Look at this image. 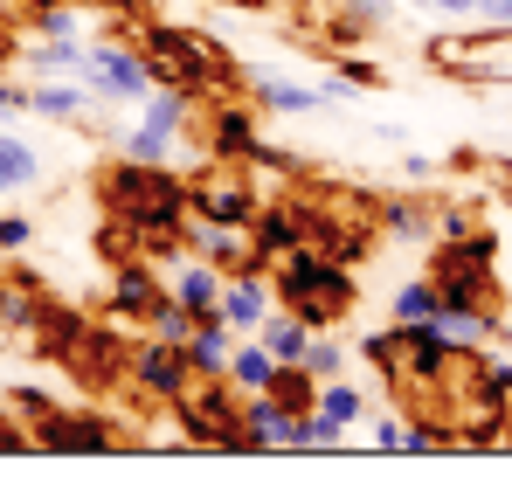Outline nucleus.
Here are the masks:
<instances>
[{
  "instance_id": "nucleus-1",
  "label": "nucleus",
  "mask_w": 512,
  "mask_h": 484,
  "mask_svg": "<svg viewBox=\"0 0 512 484\" xmlns=\"http://www.w3.org/2000/svg\"><path fill=\"white\" fill-rule=\"evenodd\" d=\"M270 291H277L284 312H298L312 332H319V325H340L346 312L360 305V277H353V263L326 256L319 242H298V249L270 256Z\"/></svg>"
},
{
  "instance_id": "nucleus-2",
  "label": "nucleus",
  "mask_w": 512,
  "mask_h": 484,
  "mask_svg": "<svg viewBox=\"0 0 512 484\" xmlns=\"http://www.w3.org/2000/svg\"><path fill=\"white\" fill-rule=\"evenodd\" d=\"M104 208L146 242V249H173L180 222H187V180H173V166L118 160L104 173Z\"/></svg>"
},
{
  "instance_id": "nucleus-3",
  "label": "nucleus",
  "mask_w": 512,
  "mask_h": 484,
  "mask_svg": "<svg viewBox=\"0 0 512 484\" xmlns=\"http://www.w3.org/2000/svg\"><path fill=\"white\" fill-rule=\"evenodd\" d=\"M139 56H146V70L153 83H167V90H229V83H243L236 70V56H229V42H215V35H201V28H173V21H146L139 28Z\"/></svg>"
},
{
  "instance_id": "nucleus-4",
  "label": "nucleus",
  "mask_w": 512,
  "mask_h": 484,
  "mask_svg": "<svg viewBox=\"0 0 512 484\" xmlns=\"http://www.w3.org/2000/svg\"><path fill=\"white\" fill-rule=\"evenodd\" d=\"M423 63L450 83H478V90H506L512 83V28L478 21L471 35H429Z\"/></svg>"
},
{
  "instance_id": "nucleus-5",
  "label": "nucleus",
  "mask_w": 512,
  "mask_h": 484,
  "mask_svg": "<svg viewBox=\"0 0 512 484\" xmlns=\"http://www.w3.org/2000/svg\"><path fill=\"white\" fill-rule=\"evenodd\" d=\"M180 429L194 436V443H208V450H250V436H243V388L229 381V374H194L187 388H180Z\"/></svg>"
},
{
  "instance_id": "nucleus-6",
  "label": "nucleus",
  "mask_w": 512,
  "mask_h": 484,
  "mask_svg": "<svg viewBox=\"0 0 512 484\" xmlns=\"http://www.w3.org/2000/svg\"><path fill=\"white\" fill-rule=\"evenodd\" d=\"M194 125V90H153L146 97V118L118 139L125 146V160H146V166H173V153H180V132Z\"/></svg>"
},
{
  "instance_id": "nucleus-7",
  "label": "nucleus",
  "mask_w": 512,
  "mask_h": 484,
  "mask_svg": "<svg viewBox=\"0 0 512 484\" xmlns=\"http://www.w3.org/2000/svg\"><path fill=\"white\" fill-rule=\"evenodd\" d=\"M84 83L97 104H146L160 83L146 70V56H139V42H90L84 49Z\"/></svg>"
},
{
  "instance_id": "nucleus-8",
  "label": "nucleus",
  "mask_w": 512,
  "mask_h": 484,
  "mask_svg": "<svg viewBox=\"0 0 512 484\" xmlns=\"http://www.w3.org/2000/svg\"><path fill=\"white\" fill-rule=\"evenodd\" d=\"M243 97L256 111H277V118H312V111H340L353 104L346 83H305V77H277V70H243Z\"/></svg>"
},
{
  "instance_id": "nucleus-9",
  "label": "nucleus",
  "mask_w": 512,
  "mask_h": 484,
  "mask_svg": "<svg viewBox=\"0 0 512 484\" xmlns=\"http://www.w3.org/2000/svg\"><path fill=\"white\" fill-rule=\"evenodd\" d=\"M256 201H263L256 173L250 166H222V160H208L201 180L187 187V215H201V222H250Z\"/></svg>"
},
{
  "instance_id": "nucleus-10",
  "label": "nucleus",
  "mask_w": 512,
  "mask_h": 484,
  "mask_svg": "<svg viewBox=\"0 0 512 484\" xmlns=\"http://www.w3.org/2000/svg\"><path fill=\"white\" fill-rule=\"evenodd\" d=\"M28 429H35V450H56V457H84V450H111L118 443V422L97 415V408H49Z\"/></svg>"
},
{
  "instance_id": "nucleus-11",
  "label": "nucleus",
  "mask_w": 512,
  "mask_h": 484,
  "mask_svg": "<svg viewBox=\"0 0 512 484\" xmlns=\"http://www.w3.org/2000/svg\"><path fill=\"white\" fill-rule=\"evenodd\" d=\"M319 222H326L319 201H256V215H250L256 256L270 263V256H284V249H298V242H319Z\"/></svg>"
},
{
  "instance_id": "nucleus-12",
  "label": "nucleus",
  "mask_w": 512,
  "mask_h": 484,
  "mask_svg": "<svg viewBox=\"0 0 512 484\" xmlns=\"http://www.w3.org/2000/svg\"><path fill=\"white\" fill-rule=\"evenodd\" d=\"M125 381L146 395V402H180V388L194 381V367H187V353L173 346V339H146V346H132L125 353Z\"/></svg>"
},
{
  "instance_id": "nucleus-13",
  "label": "nucleus",
  "mask_w": 512,
  "mask_h": 484,
  "mask_svg": "<svg viewBox=\"0 0 512 484\" xmlns=\"http://www.w3.org/2000/svg\"><path fill=\"white\" fill-rule=\"evenodd\" d=\"M180 242H187L194 256H208L215 270H250V263H263L250 222H201V215H187V222H180Z\"/></svg>"
},
{
  "instance_id": "nucleus-14",
  "label": "nucleus",
  "mask_w": 512,
  "mask_h": 484,
  "mask_svg": "<svg viewBox=\"0 0 512 484\" xmlns=\"http://www.w3.org/2000/svg\"><path fill=\"white\" fill-rule=\"evenodd\" d=\"M256 139H263V132H256V104H208V125H201V160L243 166Z\"/></svg>"
},
{
  "instance_id": "nucleus-15",
  "label": "nucleus",
  "mask_w": 512,
  "mask_h": 484,
  "mask_svg": "<svg viewBox=\"0 0 512 484\" xmlns=\"http://www.w3.org/2000/svg\"><path fill=\"white\" fill-rule=\"evenodd\" d=\"M270 312H277L270 263H250V270H229V277H222V319L236 325V339H243V332H256Z\"/></svg>"
},
{
  "instance_id": "nucleus-16",
  "label": "nucleus",
  "mask_w": 512,
  "mask_h": 484,
  "mask_svg": "<svg viewBox=\"0 0 512 484\" xmlns=\"http://www.w3.org/2000/svg\"><path fill=\"white\" fill-rule=\"evenodd\" d=\"M243 436H250V450H298V408H284L270 388L243 395Z\"/></svg>"
},
{
  "instance_id": "nucleus-17",
  "label": "nucleus",
  "mask_w": 512,
  "mask_h": 484,
  "mask_svg": "<svg viewBox=\"0 0 512 484\" xmlns=\"http://www.w3.org/2000/svg\"><path fill=\"white\" fill-rule=\"evenodd\" d=\"M167 291H160V277L146 270V263H118V277H111V298H104V319L118 325H139L153 319V305H160Z\"/></svg>"
},
{
  "instance_id": "nucleus-18",
  "label": "nucleus",
  "mask_w": 512,
  "mask_h": 484,
  "mask_svg": "<svg viewBox=\"0 0 512 484\" xmlns=\"http://www.w3.org/2000/svg\"><path fill=\"white\" fill-rule=\"evenodd\" d=\"M28 111L49 125H84L90 118V83L84 77H35L28 83Z\"/></svg>"
},
{
  "instance_id": "nucleus-19",
  "label": "nucleus",
  "mask_w": 512,
  "mask_h": 484,
  "mask_svg": "<svg viewBox=\"0 0 512 484\" xmlns=\"http://www.w3.org/2000/svg\"><path fill=\"white\" fill-rule=\"evenodd\" d=\"M180 353H187V367H194V374H229V353H236V325L222 319V312H208V319H194V332L180 339Z\"/></svg>"
},
{
  "instance_id": "nucleus-20",
  "label": "nucleus",
  "mask_w": 512,
  "mask_h": 484,
  "mask_svg": "<svg viewBox=\"0 0 512 484\" xmlns=\"http://www.w3.org/2000/svg\"><path fill=\"white\" fill-rule=\"evenodd\" d=\"M42 180V146L28 139V132H14V125H0V201H14V194H28Z\"/></svg>"
},
{
  "instance_id": "nucleus-21",
  "label": "nucleus",
  "mask_w": 512,
  "mask_h": 484,
  "mask_svg": "<svg viewBox=\"0 0 512 484\" xmlns=\"http://www.w3.org/2000/svg\"><path fill=\"white\" fill-rule=\"evenodd\" d=\"M222 277H229V270H215L208 256H194V263L173 270V298H180L194 319H208V312H222Z\"/></svg>"
},
{
  "instance_id": "nucleus-22",
  "label": "nucleus",
  "mask_w": 512,
  "mask_h": 484,
  "mask_svg": "<svg viewBox=\"0 0 512 484\" xmlns=\"http://www.w3.org/2000/svg\"><path fill=\"white\" fill-rule=\"evenodd\" d=\"M374 229L395 242H429L436 236V208L409 201V194H388V201H374Z\"/></svg>"
},
{
  "instance_id": "nucleus-23",
  "label": "nucleus",
  "mask_w": 512,
  "mask_h": 484,
  "mask_svg": "<svg viewBox=\"0 0 512 484\" xmlns=\"http://www.w3.org/2000/svg\"><path fill=\"white\" fill-rule=\"evenodd\" d=\"M21 70H28V83H35V77H84V42H49V35H28Z\"/></svg>"
},
{
  "instance_id": "nucleus-24",
  "label": "nucleus",
  "mask_w": 512,
  "mask_h": 484,
  "mask_svg": "<svg viewBox=\"0 0 512 484\" xmlns=\"http://www.w3.org/2000/svg\"><path fill=\"white\" fill-rule=\"evenodd\" d=\"M270 374H277V353H270L256 332H243V339H236V353H229V381H236L243 395H263V388H270Z\"/></svg>"
},
{
  "instance_id": "nucleus-25",
  "label": "nucleus",
  "mask_w": 512,
  "mask_h": 484,
  "mask_svg": "<svg viewBox=\"0 0 512 484\" xmlns=\"http://www.w3.org/2000/svg\"><path fill=\"white\" fill-rule=\"evenodd\" d=\"M28 35H49V42H84V35H90V7H77V0L28 7Z\"/></svg>"
},
{
  "instance_id": "nucleus-26",
  "label": "nucleus",
  "mask_w": 512,
  "mask_h": 484,
  "mask_svg": "<svg viewBox=\"0 0 512 484\" xmlns=\"http://www.w3.org/2000/svg\"><path fill=\"white\" fill-rule=\"evenodd\" d=\"M353 360H367L388 388H402V325H381V332H360Z\"/></svg>"
},
{
  "instance_id": "nucleus-27",
  "label": "nucleus",
  "mask_w": 512,
  "mask_h": 484,
  "mask_svg": "<svg viewBox=\"0 0 512 484\" xmlns=\"http://www.w3.org/2000/svg\"><path fill=\"white\" fill-rule=\"evenodd\" d=\"M319 408H326L333 422H346V429H360V422L374 415V395H367L360 381H346V374H333V381H319Z\"/></svg>"
},
{
  "instance_id": "nucleus-28",
  "label": "nucleus",
  "mask_w": 512,
  "mask_h": 484,
  "mask_svg": "<svg viewBox=\"0 0 512 484\" xmlns=\"http://www.w3.org/2000/svg\"><path fill=\"white\" fill-rule=\"evenodd\" d=\"M256 339H263V346H270L277 360H305V346H312V325L298 319V312H284V305H277L270 319L256 325Z\"/></svg>"
},
{
  "instance_id": "nucleus-29",
  "label": "nucleus",
  "mask_w": 512,
  "mask_h": 484,
  "mask_svg": "<svg viewBox=\"0 0 512 484\" xmlns=\"http://www.w3.org/2000/svg\"><path fill=\"white\" fill-rule=\"evenodd\" d=\"M388 312H395V319H436V312H443L436 277H402V284H395V298H388Z\"/></svg>"
},
{
  "instance_id": "nucleus-30",
  "label": "nucleus",
  "mask_w": 512,
  "mask_h": 484,
  "mask_svg": "<svg viewBox=\"0 0 512 484\" xmlns=\"http://www.w3.org/2000/svg\"><path fill=\"white\" fill-rule=\"evenodd\" d=\"M346 443H353V429L333 422L326 408H305L298 415V450H346Z\"/></svg>"
},
{
  "instance_id": "nucleus-31",
  "label": "nucleus",
  "mask_w": 512,
  "mask_h": 484,
  "mask_svg": "<svg viewBox=\"0 0 512 484\" xmlns=\"http://www.w3.org/2000/svg\"><path fill=\"white\" fill-rule=\"evenodd\" d=\"M35 339H42L49 353H70V346L84 339V319L63 312V305H42V312H35Z\"/></svg>"
},
{
  "instance_id": "nucleus-32",
  "label": "nucleus",
  "mask_w": 512,
  "mask_h": 484,
  "mask_svg": "<svg viewBox=\"0 0 512 484\" xmlns=\"http://www.w3.org/2000/svg\"><path fill=\"white\" fill-rule=\"evenodd\" d=\"M367 443H374L381 457H402V450H409V422L388 415V408H374V415H367Z\"/></svg>"
},
{
  "instance_id": "nucleus-33",
  "label": "nucleus",
  "mask_w": 512,
  "mask_h": 484,
  "mask_svg": "<svg viewBox=\"0 0 512 484\" xmlns=\"http://www.w3.org/2000/svg\"><path fill=\"white\" fill-rule=\"evenodd\" d=\"M305 367H312L319 381H333V374H346V346L333 339V332H326V325L312 332V346H305Z\"/></svg>"
},
{
  "instance_id": "nucleus-34",
  "label": "nucleus",
  "mask_w": 512,
  "mask_h": 484,
  "mask_svg": "<svg viewBox=\"0 0 512 484\" xmlns=\"http://www.w3.org/2000/svg\"><path fill=\"white\" fill-rule=\"evenodd\" d=\"M146 325H153V339H173V346H180V339L194 332V312H187V305H180V298L167 291V298L153 305V319H146Z\"/></svg>"
},
{
  "instance_id": "nucleus-35",
  "label": "nucleus",
  "mask_w": 512,
  "mask_h": 484,
  "mask_svg": "<svg viewBox=\"0 0 512 484\" xmlns=\"http://www.w3.org/2000/svg\"><path fill=\"white\" fill-rule=\"evenodd\" d=\"M333 83H346L353 97H360V90H381V63H367V56H340V63H333Z\"/></svg>"
},
{
  "instance_id": "nucleus-36",
  "label": "nucleus",
  "mask_w": 512,
  "mask_h": 484,
  "mask_svg": "<svg viewBox=\"0 0 512 484\" xmlns=\"http://www.w3.org/2000/svg\"><path fill=\"white\" fill-rule=\"evenodd\" d=\"M471 229H478V215H471V208H464V201H450V208H436V236H443V242L471 236Z\"/></svg>"
},
{
  "instance_id": "nucleus-37",
  "label": "nucleus",
  "mask_w": 512,
  "mask_h": 484,
  "mask_svg": "<svg viewBox=\"0 0 512 484\" xmlns=\"http://www.w3.org/2000/svg\"><path fill=\"white\" fill-rule=\"evenodd\" d=\"M35 242V222L28 215H0V256H21Z\"/></svg>"
},
{
  "instance_id": "nucleus-38",
  "label": "nucleus",
  "mask_w": 512,
  "mask_h": 484,
  "mask_svg": "<svg viewBox=\"0 0 512 484\" xmlns=\"http://www.w3.org/2000/svg\"><path fill=\"white\" fill-rule=\"evenodd\" d=\"M346 14H353L360 28H388V21H395V0H346Z\"/></svg>"
},
{
  "instance_id": "nucleus-39",
  "label": "nucleus",
  "mask_w": 512,
  "mask_h": 484,
  "mask_svg": "<svg viewBox=\"0 0 512 484\" xmlns=\"http://www.w3.org/2000/svg\"><path fill=\"white\" fill-rule=\"evenodd\" d=\"M49 395H42V388H14V415H28V422H35V415H49Z\"/></svg>"
},
{
  "instance_id": "nucleus-40",
  "label": "nucleus",
  "mask_w": 512,
  "mask_h": 484,
  "mask_svg": "<svg viewBox=\"0 0 512 484\" xmlns=\"http://www.w3.org/2000/svg\"><path fill=\"white\" fill-rule=\"evenodd\" d=\"M429 14H443V21H478V0H429Z\"/></svg>"
},
{
  "instance_id": "nucleus-41",
  "label": "nucleus",
  "mask_w": 512,
  "mask_h": 484,
  "mask_svg": "<svg viewBox=\"0 0 512 484\" xmlns=\"http://www.w3.org/2000/svg\"><path fill=\"white\" fill-rule=\"evenodd\" d=\"M0 450H35V429H21V422H0Z\"/></svg>"
},
{
  "instance_id": "nucleus-42",
  "label": "nucleus",
  "mask_w": 512,
  "mask_h": 484,
  "mask_svg": "<svg viewBox=\"0 0 512 484\" xmlns=\"http://www.w3.org/2000/svg\"><path fill=\"white\" fill-rule=\"evenodd\" d=\"M478 21H499V28H512V0H478Z\"/></svg>"
},
{
  "instance_id": "nucleus-43",
  "label": "nucleus",
  "mask_w": 512,
  "mask_h": 484,
  "mask_svg": "<svg viewBox=\"0 0 512 484\" xmlns=\"http://www.w3.org/2000/svg\"><path fill=\"white\" fill-rule=\"evenodd\" d=\"M215 7H263V0H215Z\"/></svg>"
},
{
  "instance_id": "nucleus-44",
  "label": "nucleus",
  "mask_w": 512,
  "mask_h": 484,
  "mask_svg": "<svg viewBox=\"0 0 512 484\" xmlns=\"http://www.w3.org/2000/svg\"><path fill=\"white\" fill-rule=\"evenodd\" d=\"M506 450H512V415H506Z\"/></svg>"
},
{
  "instance_id": "nucleus-45",
  "label": "nucleus",
  "mask_w": 512,
  "mask_h": 484,
  "mask_svg": "<svg viewBox=\"0 0 512 484\" xmlns=\"http://www.w3.org/2000/svg\"><path fill=\"white\" fill-rule=\"evenodd\" d=\"M409 7H429V0H409Z\"/></svg>"
}]
</instances>
